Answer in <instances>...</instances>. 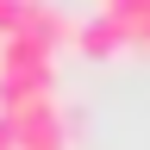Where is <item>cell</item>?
Masks as SVG:
<instances>
[{"mask_svg": "<svg viewBox=\"0 0 150 150\" xmlns=\"http://www.w3.org/2000/svg\"><path fill=\"white\" fill-rule=\"evenodd\" d=\"M56 94V50H44L38 38H6L0 44V112L38 106Z\"/></svg>", "mask_w": 150, "mask_h": 150, "instance_id": "cell-1", "label": "cell"}, {"mask_svg": "<svg viewBox=\"0 0 150 150\" xmlns=\"http://www.w3.org/2000/svg\"><path fill=\"white\" fill-rule=\"evenodd\" d=\"M13 125H19V144H25V150H69V125H63L56 94H50V100H38V106H19Z\"/></svg>", "mask_w": 150, "mask_h": 150, "instance_id": "cell-2", "label": "cell"}, {"mask_svg": "<svg viewBox=\"0 0 150 150\" xmlns=\"http://www.w3.org/2000/svg\"><path fill=\"white\" fill-rule=\"evenodd\" d=\"M125 44H131V31H125L106 6H100V13H88V19H81V31H75V50H81V56H119Z\"/></svg>", "mask_w": 150, "mask_h": 150, "instance_id": "cell-3", "label": "cell"}, {"mask_svg": "<svg viewBox=\"0 0 150 150\" xmlns=\"http://www.w3.org/2000/svg\"><path fill=\"white\" fill-rule=\"evenodd\" d=\"M0 150H25V144H19V125H13V112H0Z\"/></svg>", "mask_w": 150, "mask_h": 150, "instance_id": "cell-4", "label": "cell"}]
</instances>
